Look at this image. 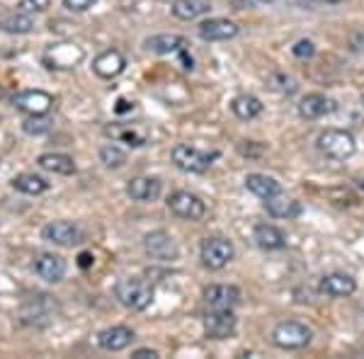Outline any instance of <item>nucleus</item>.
Wrapping results in <instances>:
<instances>
[{
    "mask_svg": "<svg viewBox=\"0 0 364 359\" xmlns=\"http://www.w3.org/2000/svg\"><path fill=\"white\" fill-rule=\"evenodd\" d=\"M132 357L134 359H161V355H158L156 350H149V347H144V350H136Z\"/></svg>",
    "mask_w": 364,
    "mask_h": 359,
    "instance_id": "37",
    "label": "nucleus"
},
{
    "mask_svg": "<svg viewBox=\"0 0 364 359\" xmlns=\"http://www.w3.org/2000/svg\"><path fill=\"white\" fill-rule=\"evenodd\" d=\"M236 314L233 309H211L207 316H204V333L209 335L211 340H224L228 335H233L236 331Z\"/></svg>",
    "mask_w": 364,
    "mask_h": 359,
    "instance_id": "8",
    "label": "nucleus"
},
{
    "mask_svg": "<svg viewBox=\"0 0 364 359\" xmlns=\"http://www.w3.org/2000/svg\"><path fill=\"white\" fill-rule=\"evenodd\" d=\"M231 112L240 122H250L262 114V102L255 95H238L231 100Z\"/></svg>",
    "mask_w": 364,
    "mask_h": 359,
    "instance_id": "26",
    "label": "nucleus"
},
{
    "mask_svg": "<svg viewBox=\"0 0 364 359\" xmlns=\"http://www.w3.org/2000/svg\"><path fill=\"white\" fill-rule=\"evenodd\" d=\"M97 0H63V8L70 10V13H85L95 5Z\"/></svg>",
    "mask_w": 364,
    "mask_h": 359,
    "instance_id": "36",
    "label": "nucleus"
},
{
    "mask_svg": "<svg viewBox=\"0 0 364 359\" xmlns=\"http://www.w3.org/2000/svg\"><path fill=\"white\" fill-rule=\"evenodd\" d=\"M173 163L178 166L180 170H185V173H207L211 168V163L219 158V153L216 151H199L195 146H187V144H178L173 149Z\"/></svg>",
    "mask_w": 364,
    "mask_h": 359,
    "instance_id": "4",
    "label": "nucleus"
},
{
    "mask_svg": "<svg viewBox=\"0 0 364 359\" xmlns=\"http://www.w3.org/2000/svg\"><path fill=\"white\" fill-rule=\"evenodd\" d=\"M245 187L260 199H269V197L282 194L279 182L274 178H269V175H262V173H250L248 178H245Z\"/></svg>",
    "mask_w": 364,
    "mask_h": 359,
    "instance_id": "22",
    "label": "nucleus"
},
{
    "mask_svg": "<svg viewBox=\"0 0 364 359\" xmlns=\"http://www.w3.org/2000/svg\"><path fill=\"white\" fill-rule=\"evenodd\" d=\"M22 318L29 323H34L37 318H46L51 314V296H44V294H39V296H32L29 301L22 304Z\"/></svg>",
    "mask_w": 364,
    "mask_h": 359,
    "instance_id": "28",
    "label": "nucleus"
},
{
    "mask_svg": "<svg viewBox=\"0 0 364 359\" xmlns=\"http://www.w3.org/2000/svg\"><path fill=\"white\" fill-rule=\"evenodd\" d=\"M51 127H54V122L46 114H27V119L22 122V132L29 136H44L51 132Z\"/></svg>",
    "mask_w": 364,
    "mask_h": 359,
    "instance_id": "31",
    "label": "nucleus"
},
{
    "mask_svg": "<svg viewBox=\"0 0 364 359\" xmlns=\"http://www.w3.org/2000/svg\"><path fill=\"white\" fill-rule=\"evenodd\" d=\"M161 192H163L161 180L146 178V175L129 180V185H127V194L134 199V202H156V199L161 197Z\"/></svg>",
    "mask_w": 364,
    "mask_h": 359,
    "instance_id": "16",
    "label": "nucleus"
},
{
    "mask_svg": "<svg viewBox=\"0 0 364 359\" xmlns=\"http://www.w3.org/2000/svg\"><path fill=\"white\" fill-rule=\"evenodd\" d=\"M42 238L46 243L61 245V248H73L83 240V231L70 221H51L42 228Z\"/></svg>",
    "mask_w": 364,
    "mask_h": 359,
    "instance_id": "7",
    "label": "nucleus"
},
{
    "mask_svg": "<svg viewBox=\"0 0 364 359\" xmlns=\"http://www.w3.org/2000/svg\"><path fill=\"white\" fill-rule=\"evenodd\" d=\"M13 187L22 194H32V197H37V194H44L46 190H49V182H46L42 175L20 173L17 178H13Z\"/></svg>",
    "mask_w": 364,
    "mask_h": 359,
    "instance_id": "27",
    "label": "nucleus"
},
{
    "mask_svg": "<svg viewBox=\"0 0 364 359\" xmlns=\"http://www.w3.org/2000/svg\"><path fill=\"white\" fill-rule=\"evenodd\" d=\"M260 3H274V0H260Z\"/></svg>",
    "mask_w": 364,
    "mask_h": 359,
    "instance_id": "39",
    "label": "nucleus"
},
{
    "mask_svg": "<svg viewBox=\"0 0 364 359\" xmlns=\"http://www.w3.org/2000/svg\"><path fill=\"white\" fill-rule=\"evenodd\" d=\"M265 209L269 216H274V219H294V216L301 214V204H299L296 199L282 197V194L265 199Z\"/></svg>",
    "mask_w": 364,
    "mask_h": 359,
    "instance_id": "23",
    "label": "nucleus"
},
{
    "mask_svg": "<svg viewBox=\"0 0 364 359\" xmlns=\"http://www.w3.org/2000/svg\"><path fill=\"white\" fill-rule=\"evenodd\" d=\"M204 301L211 309H233L240 301V289L236 284H211L204 289Z\"/></svg>",
    "mask_w": 364,
    "mask_h": 359,
    "instance_id": "15",
    "label": "nucleus"
},
{
    "mask_svg": "<svg viewBox=\"0 0 364 359\" xmlns=\"http://www.w3.org/2000/svg\"><path fill=\"white\" fill-rule=\"evenodd\" d=\"M124 68H127V58L122 51H117V49L102 51V54L92 61V70H95V75H100V78H105V80H112V78H117V75H122L124 73Z\"/></svg>",
    "mask_w": 364,
    "mask_h": 359,
    "instance_id": "13",
    "label": "nucleus"
},
{
    "mask_svg": "<svg viewBox=\"0 0 364 359\" xmlns=\"http://www.w3.org/2000/svg\"><path fill=\"white\" fill-rule=\"evenodd\" d=\"M13 105L25 114H49L54 107V95L46 90H22L13 97Z\"/></svg>",
    "mask_w": 364,
    "mask_h": 359,
    "instance_id": "10",
    "label": "nucleus"
},
{
    "mask_svg": "<svg viewBox=\"0 0 364 359\" xmlns=\"http://www.w3.org/2000/svg\"><path fill=\"white\" fill-rule=\"evenodd\" d=\"M316 144H318V151L323 156L333 158V161H348L357 151V144H355V139H352V134L343 132V129H326Z\"/></svg>",
    "mask_w": 364,
    "mask_h": 359,
    "instance_id": "3",
    "label": "nucleus"
},
{
    "mask_svg": "<svg viewBox=\"0 0 364 359\" xmlns=\"http://www.w3.org/2000/svg\"><path fill=\"white\" fill-rule=\"evenodd\" d=\"M49 3L51 0H20V10L22 13H44Z\"/></svg>",
    "mask_w": 364,
    "mask_h": 359,
    "instance_id": "34",
    "label": "nucleus"
},
{
    "mask_svg": "<svg viewBox=\"0 0 364 359\" xmlns=\"http://www.w3.org/2000/svg\"><path fill=\"white\" fill-rule=\"evenodd\" d=\"M117 301H119L124 309L129 311H144L149 309L151 301H154V284L146 279H139V277H129V279H122L117 284Z\"/></svg>",
    "mask_w": 364,
    "mask_h": 359,
    "instance_id": "1",
    "label": "nucleus"
},
{
    "mask_svg": "<svg viewBox=\"0 0 364 359\" xmlns=\"http://www.w3.org/2000/svg\"><path fill=\"white\" fill-rule=\"evenodd\" d=\"M146 51H151V54H158V56H168V54H182L185 51V37H180V34H154V37H149L144 42Z\"/></svg>",
    "mask_w": 364,
    "mask_h": 359,
    "instance_id": "18",
    "label": "nucleus"
},
{
    "mask_svg": "<svg viewBox=\"0 0 364 359\" xmlns=\"http://www.w3.org/2000/svg\"><path fill=\"white\" fill-rule=\"evenodd\" d=\"M100 163L109 170L124 168L127 166V151H122L119 146H114V144H105L102 149H100Z\"/></svg>",
    "mask_w": 364,
    "mask_h": 359,
    "instance_id": "30",
    "label": "nucleus"
},
{
    "mask_svg": "<svg viewBox=\"0 0 364 359\" xmlns=\"http://www.w3.org/2000/svg\"><path fill=\"white\" fill-rule=\"evenodd\" d=\"M252 240L262 250H282L287 245V233L282 228L272 226V223H257L252 228Z\"/></svg>",
    "mask_w": 364,
    "mask_h": 359,
    "instance_id": "19",
    "label": "nucleus"
},
{
    "mask_svg": "<svg viewBox=\"0 0 364 359\" xmlns=\"http://www.w3.org/2000/svg\"><path fill=\"white\" fill-rule=\"evenodd\" d=\"M34 272H37L39 279L49 282V284H58L66 277V260L61 255H54V252H39L34 257Z\"/></svg>",
    "mask_w": 364,
    "mask_h": 359,
    "instance_id": "11",
    "label": "nucleus"
},
{
    "mask_svg": "<svg viewBox=\"0 0 364 359\" xmlns=\"http://www.w3.org/2000/svg\"><path fill=\"white\" fill-rule=\"evenodd\" d=\"M291 51H294L296 58H311L316 54V44L311 42V39H299V42L291 46Z\"/></svg>",
    "mask_w": 364,
    "mask_h": 359,
    "instance_id": "33",
    "label": "nucleus"
},
{
    "mask_svg": "<svg viewBox=\"0 0 364 359\" xmlns=\"http://www.w3.org/2000/svg\"><path fill=\"white\" fill-rule=\"evenodd\" d=\"M209 8H211L209 0H175L170 10H173V15L178 17V20L190 22V20H197V17L207 15Z\"/></svg>",
    "mask_w": 364,
    "mask_h": 359,
    "instance_id": "25",
    "label": "nucleus"
},
{
    "mask_svg": "<svg viewBox=\"0 0 364 359\" xmlns=\"http://www.w3.org/2000/svg\"><path fill=\"white\" fill-rule=\"evenodd\" d=\"M362 105H364V95H362Z\"/></svg>",
    "mask_w": 364,
    "mask_h": 359,
    "instance_id": "40",
    "label": "nucleus"
},
{
    "mask_svg": "<svg viewBox=\"0 0 364 359\" xmlns=\"http://www.w3.org/2000/svg\"><path fill=\"white\" fill-rule=\"evenodd\" d=\"M311 340H314V331L301 321H282L272 331V343L282 350H304Z\"/></svg>",
    "mask_w": 364,
    "mask_h": 359,
    "instance_id": "2",
    "label": "nucleus"
},
{
    "mask_svg": "<svg viewBox=\"0 0 364 359\" xmlns=\"http://www.w3.org/2000/svg\"><path fill=\"white\" fill-rule=\"evenodd\" d=\"M355 289H357V282L345 272H331L321 279V291L326 294V296H333V299L352 296Z\"/></svg>",
    "mask_w": 364,
    "mask_h": 359,
    "instance_id": "17",
    "label": "nucleus"
},
{
    "mask_svg": "<svg viewBox=\"0 0 364 359\" xmlns=\"http://www.w3.org/2000/svg\"><path fill=\"white\" fill-rule=\"evenodd\" d=\"M144 250L149 252L154 260H161V262L178 260V255H180L173 235H168L166 231H151L149 235H146V238H144Z\"/></svg>",
    "mask_w": 364,
    "mask_h": 359,
    "instance_id": "9",
    "label": "nucleus"
},
{
    "mask_svg": "<svg viewBox=\"0 0 364 359\" xmlns=\"http://www.w3.org/2000/svg\"><path fill=\"white\" fill-rule=\"evenodd\" d=\"M168 209L173 211L178 219H185V221H202L207 216V204L192 192H173L168 197Z\"/></svg>",
    "mask_w": 364,
    "mask_h": 359,
    "instance_id": "6",
    "label": "nucleus"
},
{
    "mask_svg": "<svg viewBox=\"0 0 364 359\" xmlns=\"http://www.w3.org/2000/svg\"><path fill=\"white\" fill-rule=\"evenodd\" d=\"M134 338H136V335H134L132 328L112 326V328H105V331L97 335V343L107 352H122L134 343Z\"/></svg>",
    "mask_w": 364,
    "mask_h": 359,
    "instance_id": "14",
    "label": "nucleus"
},
{
    "mask_svg": "<svg viewBox=\"0 0 364 359\" xmlns=\"http://www.w3.org/2000/svg\"><path fill=\"white\" fill-rule=\"evenodd\" d=\"M44 61L49 68H73L78 61H83V51L75 49V44H58L46 51Z\"/></svg>",
    "mask_w": 364,
    "mask_h": 359,
    "instance_id": "21",
    "label": "nucleus"
},
{
    "mask_svg": "<svg viewBox=\"0 0 364 359\" xmlns=\"http://www.w3.org/2000/svg\"><path fill=\"white\" fill-rule=\"evenodd\" d=\"M236 255V248L228 238H221V235H214V238H204L202 245H199V257H202V264L207 269H224L228 262Z\"/></svg>",
    "mask_w": 364,
    "mask_h": 359,
    "instance_id": "5",
    "label": "nucleus"
},
{
    "mask_svg": "<svg viewBox=\"0 0 364 359\" xmlns=\"http://www.w3.org/2000/svg\"><path fill=\"white\" fill-rule=\"evenodd\" d=\"M114 136L124 139L129 146H136V149L146 144V136H141V134H136V132H127V129H114Z\"/></svg>",
    "mask_w": 364,
    "mask_h": 359,
    "instance_id": "35",
    "label": "nucleus"
},
{
    "mask_svg": "<svg viewBox=\"0 0 364 359\" xmlns=\"http://www.w3.org/2000/svg\"><path fill=\"white\" fill-rule=\"evenodd\" d=\"M199 37L204 42H226V39H233L240 32L238 22L233 20H224V17H214V20H207L199 25Z\"/></svg>",
    "mask_w": 364,
    "mask_h": 359,
    "instance_id": "12",
    "label": "nucleus"
},
{
    "mask_svg": "<svg viewBox=\"0 0 364 359\" xmlns=\"http://www.w3.org/2000/svg\"><path fill=\"white\" fill-rule=\"evenodd\" d=\"M37 163L42 170L54 173V175H73L75 173L73 158L66 156V153H44V156H39Z\"/></svg>",
    "mask_w": 364,
    "mask_h": 359,
    "instance_id": "24",
    "label": "nucleus"
},
{
    "mask_svg": "<svg viewBox=\"0 0 364 359\" xmlns=\"http://www.w3.org/2000/svg\"><path fill=\"white\" fill-rule=\"evenodd\" d=\"M267 85L272 87V90H277L282 92V95H294L296 92V80L291 78V75H287V73H279V70H274V73H269L267 75Z\"/></svg>",
    "mask_w": 364,
    "mask_h": 359,
    "instance_id": "32",
    "label": "nucleus"
},
{
    "mask_svg": "<svg viewBox=\"0 0 364 359\" xmlns=\"http://www.w3.org/2000/svg\"><path fill=\"white\" fill-rule=\"evenodd\" d=\"M333 100H328L326 95H321V92H309V95L301 97V102H299V114L304 117V119L314 122V119H321V117H326L328 112H333Z\"/></svg>",
    "mask_w": 364,
    "mask_h": 359,
    "instance_id": "20",
    "label": "nucleus"
},
{
    "mask_svg": "<svg viewBox=\"0 0 364 359\" xmlns=\"http://www.w3.org/2000/svg\"><path fill=\"white\" fill-rule=\"evenodd\" d=\"M78 264L83 269L90 267V264H92V255H90V252H80V255H78Z\"/></svg>",
    "mask_w": 364,
    "mask_h": 359,
    "instance_id": "38",
    "label": "nucleus"
},
{
    "mask_svg": "<svg viewBox=\"0 0 364 359\" xmlns=\"http://www.w3.org/2000/svg\"><path fill=\"white\" fill-rule=\"evenodd\" d=\"M0 29L8 34H29L34 29V20L27 13H10L0 20Z\"/></svg>",
    "mask_w": 364,
    "mask_h": 359,
    "instance_id": "29",
    "label": "nucleus"
}]
</instances>
